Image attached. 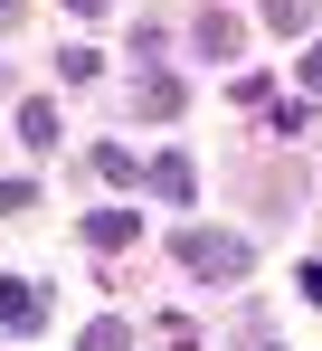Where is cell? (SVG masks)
Wrapping results in <instances>:
<instances>
[{
  "label": "cell",
  "instance_id": "obj_6",
  "mask_svg": "<svg viewBox=\"0 0 322 351\" xmlns=\"http://www.w3.org/2000/svg\"><path fill=\"white\" fill-rule=\"evenodd\" d=\"M86 351H123V323H86Z\"/></svg>",
  "mask_w": 322,
  "mask_h": 351
},
{
  "label": "cell",
  "instance_id": "obj_2",
  "mask_svg": "<svg viewBox=\"0 0 322 351\" xmlns=\"http://www.w3.org/2000/svg\"><path fill=\"white\" fill-rule=\"evenodd\" d=\"M0 323H10V332H38V323H48V294L19 285V276H0Z\"/></svg>",
  "mask_w": 322,
  "mask_h": 351
},
{
  "label": "cell",
  "instance_id": "obj_1",
  "mask_svg": "<svg viewBox=\"0 0 322 351\" xmlns=\"http://www.w3.org/2000/svg\"><path fill=\"white\" fill-rule=\"evenodd\" d=\"M171 256H180L190 276H218V285H237V276L256 266L247 237H218V228H180V237H171Z\"/></svg>",
  "mask_w": 322,
  "mask_h": 351
},
{
  "label": "cell",
  "instance_id": "obj_7",
  "mask_svg": "<svg viewBox=\"0 0 322 351\" xmlns=\"http://www.w3.org/2000/svg\"><path fill=\"white\" fill-rule=\"evenodd\" d=\"M19 209H29V190H19V180H0V219H19Z\"/></svg>",
  "mask_w": 322,
  "mask_h": 351
},
{
  "label": "cell",
  "instance_id": "obj_4",
  "mask_svg": "<svg viewBox=\"0 0 322 351\" xmlns=\"http://www.w3.org/2000/svg\"><path fill=\"white\" fill-rule=\"evenodd\" d=\"M86 237H95V247H133V209H105V219H95Z\"/></svg>",
  "mask_w": 322,
  "mask_h": 351
},
{
  "label": "cell",
  "instance_id": "obj_8",
  "mask_svg": "<svg viewBox=\"0 0 322 351\" xmlns=\"http://www.w3.org/2000/svg\"><path fill=\"white\" fill-rule=\"evenodd\" d=\"M304 86H313V95H322V48H313V58H304Z\"/></svg>",
  "mask_w": 322,
  "mask_h": 351
},
{
  "label": "cell",
  "instance_id": "obj_5",
  "mask_svg": "<svg viewBox=\"0 0 322 351\" xmlns=\"http://www.w3.org/2000/svg\"><path fill=\"white\" fill-rule=\"evenodd\" d=\"M304 10H313V0H266V19H275V29H304Z\"/></svg>",
  "mask_w": 322,
  "mask_h": 351
},
{
  "label": "cell",
  "instance_id": "obj_9",
  "mask_svg": "<svg viewBox=\"0 0 322 351\" xmlns=\"http://www.w3.org/2000/svg\"><path fill=\"white\" fill-rule=\"evenodd\" d=\"M19 10H29V0H0V29H10V19H19Z\"/></svg>",
  "mask_w": 322,
  "mask_h": 351
},
{
  "label": "cell",
  "instance_id": "obj_3",
  "mask_svg": "<svg viewBox=\"0 0 322 351\" xmlns=\"http://www.w3.org/2000/svg\"><path fill=\"white\" fill-rule=\"evenodd\" d=\"M152 190H161V199H190V162H171V152H161V162H152Z\"/></svg>",
  "mask_w": 322,
  "mask_h": 351
},
{
  "label": "cell",
  "instance_id": "obj_10",
  "mask_svg": "<svg viewBox=\"0 0 322 351\" xmlns=\"http://www.w3.org/2000/svg\"><path fill=\"white\" fill-rule=\"evenodd\" d=\"M66 10H105V0H66Z\"/></svg>",
  "mask_w": 322,
  "mask_h": 351
},
{
  "label": "cell",
  "instance_id": "obj_11",
  "mask_svg": "<svg viewBox=\"0 0 322 351\" xmlns=\"http://www.w3.org/2000/svg\"><path fill=\"white\" fill-rule=\"evenodd\" d=\"M237 351H275V342H237Z\"/></svg>",
  "mask_w": 322,
  "mask_h": 351
}]
</instances>
